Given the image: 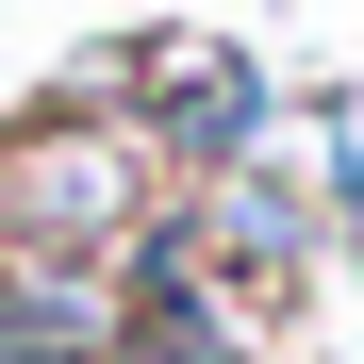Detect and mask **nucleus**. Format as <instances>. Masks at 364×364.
Returning a JSON list of instances; mask_svg holds the SVG:
<instances>
[{"label": "nucleus", "instance_id": "obj_3", "mask_svg": "<svg viewBox=\"0 0 364 364\" xmlns=\"http://www.w3.org/2000/svg\"><path fill=\"white\" fill-rule=\"evenodd\" d=\"M166 232L199 249V282L232 298V315H249V348H282V331L331 298V249H315V182H298V149H282V166H232V182H182Z\"/></svg>", "mask_w": 364, "mask_h": 364}, {"label": "nucleus", "instance_id": "obj_1", "mask_svg": "<svg viewBox=\"0 0 364 364\" xmlns=\"http://www.w3.org/2000/svg\"><path fill=\"white\" fill-rule=\"evenodd\" d=\"M149 215H166V182L116 116H67V100L0 116V265H116Z\"/></svg>", "mask_w": 364, "mask_h": 364}, {"label": "nucleus", "instance_id": "obj_4", "mask_svg": "<svg viewBox=\"0 0 364 364\" xmlns=\"http://www.w3.org/2000/svg\"><path fill=\"white\" fill-rule=\"evenodd\" d=\"M0 364H116V265H0Z\"/></svg>", "mask_w": 364, "mask_h": 364}, {"label": "nucleus", "instance_id": "obj_2", "mask_svg": "<svg viewBox=\"0 0 364 364\" xmlns=\"http://www.w3.org/2000/svg\"><path fill=\"white\" fill-rule=\"evenodd\" d=\"M133 149L149 182L182 199V182H232V166H282V67L249 33H133Z\"/></svg>", "mask_w": 364, "mask_h": 364}]
</instances>
